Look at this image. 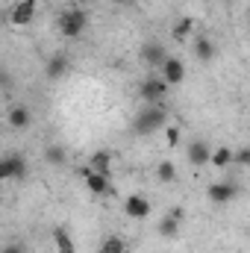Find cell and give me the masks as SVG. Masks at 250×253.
<instances>
[{
  "instance_id": "obj_15",
  "label": "cell",
  "mask_w": 250,
  "mask_h": 253,
  "mask_svg": "<svg viewBox=\"0 0 250 253\" xmlns=\"http://www.w3.org/2000/svg\"><path fill=\"white\" fill-rule=\"evenodd\" d=\"M53 248H56V253H77L74 239L68 236V230H62V227H56V230H53Z\"/></svg>"
},
{
  "instance_id": "obj_3",
  "label": "cell",
  "mask_w": 250,
  "mask_h": 253,
  "mask_svg": "<svg viewBox=\"0 0 250 253\" xmlns=\"http://www.w3.org/2000/svg\"><path fill=\"white\" fill-rule=\"evenodd\" d=\"M165 91H168V83H165L162 77H147V80L141 83V88H138L141 100H144V103H156V106H162Z\"/></svg>"
},
{
  "instance_id": "obj_21",
  "label": "cell",
  "mask_w": 250,
  "mask_h": 253,
  "mask_svg": "<svg viewBox=\"0 0 250 253\" xmlns=\"http://www.w3.org/2000/svg\"><path fill=\"white\" fill-rule=\"evenodd\" d=\"M197 56H200L203 62H209V59L215 56V44H212L206 36H200V39H197Z\"/></svg>"
},
{
  "instance_id": "obj_5",
  "label": "cell",
  "mask_w": 250,
  "mask_h": 253,
  "mask_svg": "<svg viewBox=\"0 0 250 253\" xmlns=\"http://www.w3.org/2000/svg\"><path fill=\"white\" fill-rule=\"evenodd\" d=\"M183 218H186V209L183 206H174L162 221H159V236L162 239H174V236H180V224H183Z\"/></svg>"
},
{
  "instance_id": "obj_27",
  "label": "cell",
  "mask_w": 250,
  "mask_h": 253,
  "mask_svg": "<svg viewBox=\"0 0 250 253\" xmlns=\"http://www.w3.org/2000/svg\"><path fill=\"white\" fill-rule=\"evenodd\" d=\"M0 159H3V156H0Z\"/></svg>"
},
{
  "instance_id": "obj_17",
  "label": "cell",
  "mask_w": 250,
  "mask_h": 253,
  "mask_svg": "<svg viewBox=\"0 0 250 253\" xmlns=\"http://www.w3.org/2000/svg\"><path fill=\"white\" fill-rule=\"evenodd\" d=\"M100 253H126V242L121 236H106L100 242Z\"/></svg>"
},
{
  "instance_id": "obj_23",
  "label": "cell",
  "mask_w": 250,
  "mask_h": 253,
  "mask_svg": "<svg viewBox=\"0 0 250 253\" xmlns=\"http://www.w3.org/2000/svg\"><path fill=\"white\" fill-rule=\"evenodd\" d=\"M165 138H168L171 147H177V144H180V129H177V126H165Z\"/></svg>"
},
{
  "instance_id": "obj_13",
  "label": "cell",
  "mask_w": 250,
  "mask_h": 253,
  "mask_svg": "<svg viewBox=\"0 0 250 253\" xmlns=\"http://www.w3.org/2000/svg\"><path fill=\"white\" fill-rule=\"evenodd\" d=\"M83 177H85V189L91 191V194H103V191H109V177L106 174H94V171H83Z\"/></svg>"
},
{
  "instance_id": "obj_1",
  "label": "cell",
  "mask_w": 250,
  "mask_h": 253,
  "mask_svg": "<svg viewBox=\"0 0 250 253\" xmlns=\"http://www.w3.org/2000/svg\"><path fill=\"white\" fill-rule=\"evenodd\" d=\"M165 124H168L165 109L156 106V103H147V106L135 115V121H132V132H135V135H153L156 129H162Z\"/></svg>"
},
{
  "instance_id": "obj_4",
  "label": "cell",
  "mask_w": 250,
  "mask_h": 253,
  "mask_svg": "<svg viewBox=\"0 0 250 253\" xmlns=\"http://www.w3.org/2000/svg\"><path fill=\"white\" fill-rule=\"evenodd\" d=\"M21 177H27V159L21 153L0 159V183L3 180H21Z\"/></svg>"
},
{
  "instance_id": "obj_19",
  "label": "cell",
  "mask_w": 250,
  "mask_h": 253,
  "mask_svg": "<svg viewBox=\"0 0 250 253\" xmlns=\"http://www.w3.org/2000/svg\"><path fill=\"white\" fill-rule=\"evenodd\" d=\"M156 177H159V183H174V180H177L174 162H159V165H156Z\"/></svg>"
},
{
  "instance_id": "obj_6",
  "label": "cell",
  "mask_w": 250,
  "mask_h": 253,
  "mask_svg": "<svg viewBox=\"0 0 250 253\" xmlns=\"http://www.w3.org/2000/svg\"><path fill=\"white\" fill-rule=\"evenodd\" d=\"M36 9H39L36 0H18V3L12 6V12H9V21H12L15 27H30L33 18H36Z\"/></svg>"
},
{
  "instance_id": "obj_10",
  "label": "cell",
  "mask_w": 250,
  "mask_h": 253,
  "mask_svg": "<svg viewBox=\"0 0 250 253\" xmlns=\"http://www.w3.org/2000/svg\"><path fill=\"white\" fill-rule=\"evenodd\" d=\"M236 194H239V186H236V183H227V180L209 186V200H212V203H230Z\"/></svg>"
},
{
  "instance_id": "obj_2",
  "label": "cell",
  "mask_w": 250,
  "mask_h": 253,
  "mask_svg": "<svg viewBox=\"0 0 250 253\" xmlns=\"http://www.w3.org/2000/svg\"><path fill=\"white\" fill-rule=\"evenodd\" d=\"M85 12L83 9H68L59 15V33H62L65 39H77L80 33H85Z\"/></svg>"
},
{
  "instance_id": "obj_7",
  "label": "cell",
  "mask_w": 250,
  "mask_h": 253,
  "mask_svg": "<svg viewBox=\"0 0 250 253\" xmlns=\"http://www.w3.org/2000/svg\"><path fill=\"white\" fill-rule=\"evenodd\" d=\"M162 74V80L168 83V85H180L183 80H186V65H183V59L180 56H168L165 62H162V68H159Z\"/></svg>"
},
{
  "instance_id": "obj_24",
  "label": "cell",
  "mask_w": 250,
  "mask_h": 253,
  "mask_svg": "<svg viewBox=\"0 0 250 253\" xmlns=\"http://www.w3.org/2000/svg\"><path fill=\"white\" fill-rule=\"evenodd\" d=\"M233 162H239V165H250V150L248 147H242L239 153H233Z\"/></svg>"
},
{
  "instance_id": "obj_12",
  "label": "cell",
  "mask_w": 250,
  "mask_h": 253,
  "mask_svg": "<svg viewBox=\"0 0 250 253\" xmlns=\"http://www.w3.org/2000/svg\"><path fill=\"white\" fill-rule=\"evenodd\" d=\"M68 56L65 53H53L50 59H47V68H44V74H47V80H62L65 74H68Z\"/></svg>"
},
{
  "instance_id": "obj_11",
  "label": "cell",
  "mask_w": 250,
  "mask_h": 253,
  "mask_svg": "<svg viewBox=\"0 0 250 253\" xmlns=\"http://www.w3.org/2000/svg\"><path fill=\"white\" fill-rule=\"evenodd\" d=\"M209 153H212V150H209V144H206V141H191V144H188V150H186L188 162H191L194 168H203V165L209 162Z\"/></svg>"
},
{
  "instance_id": "obj_26",
  "label": "cell",
  "mask_w": 250,
  "mask_h": 253,
  "mask_svg": "<svg viewBox=\"0 0 250 253\" xmlns=\"http://www.w3.org/2000/svg\"><path fill=\"white\" fill-rule=\"evenodd\" d=\"M0 253H24V248H21V245H6Z\"/></svg>"
},
{
  "instance_id": "obj_8",
  "label": "cell",
  "mask_w": 250,
  "mask_h": 253,
  "mask_svg": "<svg viewBox=\"0 0 250 253\" xmlns=\"http://www.w3.org/2000/svg\"><path fill=\"white\" fill-rule=\"evenodd\" d=\"M165 59H168V50H165L162 42H147L141 47V62L147 65V68H162Z\"/></svg>"
},
{
  "instance_id": "obj_25",
  "label": "cell",
  "mask_w": 250,
  "mask_h": 253,
  "mask_svg": "<svg viewBox=\"0 0 250 253\" xmlns=\"http://www.w3.org/2000/svg\"><path fill=\"white\" fill-rule=\"evenodd\" d=\"M12 85V80H9V74L6 71H0V88H9Z\"/></svg>"
},
{
  "instance_id": "obj_16",
  "label": "cell",
  "mask_w": 250,
  "mask_h": 253,
  "mask_svg": "<svg viewBox=\"0 0 250 253\" xmlns=\"http://www.w3.org/2000/svg\"><path fill=\"white\" fill-rule=\"evenodd\" d=\"M209 162H212L215 168H227V165L233 162V150H230V147H215V150L209 153Z\"/></svg>"
},
{
  "instance_id": "obj_20",
  "label": "cell",
  "mask_w": 250,
  "mask_h": 253,
  "mask_svg": "<svg viewBox=\"0 0 250 253\" xmlns=\"http://www.w3.org/2000/svg\"><path fill=\"white\" fill-rule=\"evenodd\" d=\"M191 30H194V21H191V18H180V21L171 27L174 39H188V36H191Z\"/></svg>"
},
{
  "instance_id": "obj_22",
  "label": "cell",
  "mask_w": 250,
  "mask_h": 253,
  "mask_svg": "<svg viewBox=\"0 0 250 253\" xmlns=\"http://www.w3.org/2000/svg\"><path fill=\"white\" fill-rule=\"evenodd\" d=\"M44 159H47L50 165H62L65 159H68V153H65L62 147H59V144H50V147L44 150Z\"/></svg>"
},
{
  "instance_id": "obj_9",
  "label": "cell",
  "mask_w": 250,
  "mask_h": 253,
  "mask_svg": "<svg viewBox=\"0 0 250 253\" xmlns=\"http://www.w3.org/2000/svg\"><path fill=\"white\" fill-rule=\"evenodd\" d=\"M124 212L132 221H141V218L150 215V203H147V197H141V194H129L124 200Z\"/></svg>"
},
{
  "instance_id": "obj_14",
  "label": "cell",
  "mask_w": 250,
  "mask_h": 253,
  "mask_svg": "<svg viewBox=\"0 0 250 253\" xmlns=\"http://www.w3.org/2000/svg\"><path fill=\"white\" fill-rule=\"evenodd\" d=\"M109 168H112V153L109 150H97L91 156V162H88V171H94V174H106L109 177Z\"/></svg>"
},
{
  "instance_id": "obj_18",
  "label": "cell",
  "mask_w": 250,
  "mask_h": 253,
  "mask_svg": "<svg viewBox=\"0 0 250 253\" xmlns=\"http://www.w3.org/2000/svg\"><path fill=\"white\" fill-rule=\"evenodd\" d=\"M9 124L15 126V129H27V126H30V112H27L24 106H15V109L9 112Z\"/></svg>"
}]
</instances>
